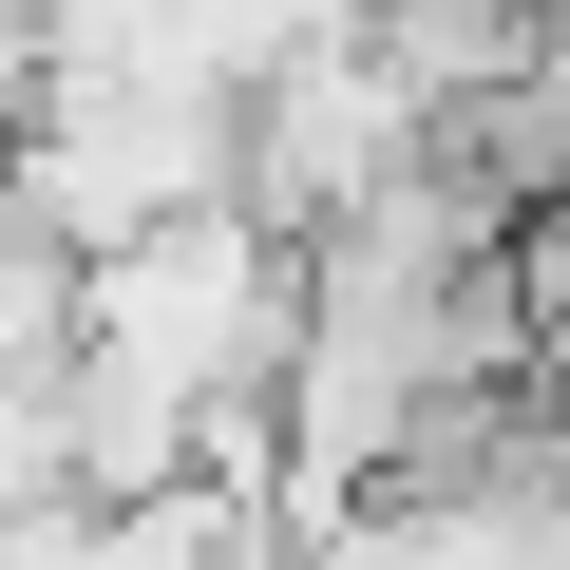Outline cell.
Instances as JSON below:
<instances>
[{"label":"cell","mask_w":570,"mask_h":570,"mask_svg":"<svg viewBox=\"0 0 570 570\" xmlns=\"http://www.w3.org/2000/svg\"><path fill=\"white\" fill-rule=\"evenodd\" d=\"M0 190H20V115H0Z\"/></svg>","instance_id":"cell-1"}]
</instances>
